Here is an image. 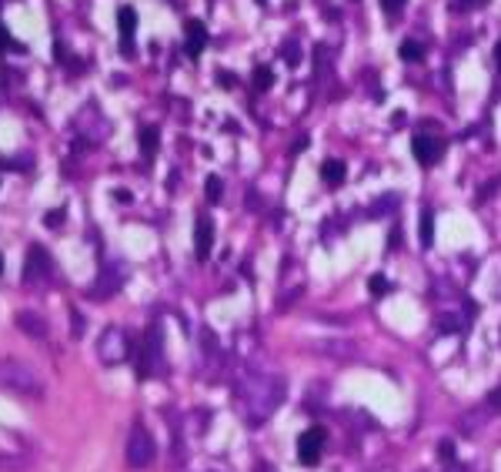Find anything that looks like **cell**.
<instances>
[{"label": "cell", "instance_id": "4dcf8cb0", "mask_svg": "<svg viewBox=\"0 0 501 472\" xmlns=\"http://www.w3.org/2000/svg\"><path fill=\"white\" fill-rule=\"evenodd\" d=\"M254 472H275V469H271L268 462H257V469H254Z\"/></svg>", "mask_w": 501, "mask_h": 472}, {"label": "cell", "instance_id": "603a6c76", "mask_svg": "<svg viewBox=\"0 0 501 472\" xmlns=\"http://www.w3.org/2000/svg\"><path fill=\"white\" fill-rule=\"evenodd\" d=\"M71 322H74V325H71L74 339H80V335H84V325H87V322H84V315L77 312V308H71Z\"/></svg>", "mask_w": 501, "mask_h": 472}, {"label": "cell", "instance_id": "52a82bcc", "mask_svg": "<svg viewBox=\"0 0 501 472\" xmlns=\"http://www.w3.org/2000/svg\"><path fill=\"white\" fill-rule=\"evenodd\" d=\"M325 429H304L298 436V462L301 466H307V469H314L318 462H321V452H325Z\"/></svg>", "mask_w": 501, "mask_h": 472}, {"label": "cell", "instance_id": "5b68a950", "mask_svg": "<svg viewBox=\"0 0 501 472\" xmlns=\"http://www.w3.org/2000/svg\"><path fill=\"white\" fill-rule=\"evenodd\" d=\"M97 355L104 366H121L127 355H130V341H127V332L117 328V325H107L97 339Z\"/></svg>", "mask_w": 501, "mask_h": 472}, {"label": "cell", "instance_id": "d4e9b609", "mask_svg": "<svg viewBox=\"0 0 501 472\" xmlns=\"http://www.w3.org/2000/svg\"><path fill=\"white\" fill-rule=\"evenodd\" d=\"M7 47H21V44H14V37H10V30L0 24V51H7Z\"/></svg>", "mask_w": 501, "mask_h": 472}, {"label": "cell", "instance_id": "5bb4252c", "mask_svg": "<svg viewBox=\"0 0 501 472\" xmlns=\"http://www.w3.org/2000/svg\"><path fill=\"white\" fill-rule=\"evenodd\" d=\"M348 178V168H345V161L341 157H327L325 164H321V181L327 188H338V184H345Z\"/></svg>", "mask_w": 501, "mask_h": 472}, {"label": "cell", "instance_id": "1f68e13d", "mask_svg": "<svg viewBox=\"0 0 501 472\" xmlns=\"http://www.w3.org/2000/svg\"><path fill=\"white\" fill-rule=\"evenodd\" d=\"M495 57H498V67H501V41H498V47H495Z\"/></svg>", "mask_w": 501, "mask_h": 472}, {"label": "cell", "instance_id": "83f0119b", "mask_svg": "<svg viewBox=\"0 0 501 472\" xmlns=\"http://www.w3.org/2000/svg\"><path fill=\"white\" fill-rule=\"evenodd\" d=\"M481 3H485V0H458V10H475Z\"/></svg>", "mask_w": 501, "mask_h": 472}, {"label": "cell", "instance_id": "3957f363", "mask_svg": "<svg viewBox=\"0 0 501 472\" xmlns=\"http://www.w3.org/2000/svg\"><path fill=\"white\" fill-rule=\"evenodd\" d=\"M137 379H157L161 372H164V339H161V328L157 325H150L144 341H141V348H137Z\"/></svg>", "mask_w": 501, "mask_h": 472}, {"label": "cell", "instance_id": "9a60e30c", "mask_svg": "<svg viewBox=\"0 0 501 472\" xmlns=\"http://www.w3.org/2000/svg\"><path fill=\"white\" fill-rule=\"evenodd\" d=\"M434 245V214L431 208L421 211V248H431Z\"/></svg>", "mask_w": 501, "mask_h": 472}, {"label": "cell", "instance_id": "9c48e42d", "mask_svg": "<svg viewBox=\"0 0 501 472\" xmlns=\"http://www.w3.org/2000/svg\"><path fill=\"white\" fill-rule=\"evenodd\" d=\"M121 282H124V268L121 265H104L97 282L91 285V298H110V295H117Z\"/></svg>", "mask_w": 501, "mask_h": 472}, {"label": "cell", "instance_id": "2e32d148", "mask_svg": "<svg viewBox=\"0 0 501 472\" xmlns=\"http://www.w3.org/2000/svg\"><path fill=\"white\" fill-rule=\"evenodd\" d=\"M398 54H401V60H404V64H418V60L425 57V54H421V44H418V41H401Z\"/></svg>", "mask_w": 501, "mask_h": 472}, {"label": "cell", "instance_id": "7c38bea8", "mask_svg": "<svg viewBox=\"0 0 501 472\" xmlns=\"http://www.w3.org/2000/svg\"><path fill=\"white\" fill-rule=\"evenodd\" d=\"M117 27H121V41H124V57H134V47H130V37L137 30V10L134 7H121L117 10Z\"/></svg>", "mask_w": 501, "mask_h": 472}, {"label": "cell", "instance_id": "4316f807", "mask_svg": "<svg viewBox=\"0 0 501 472\" xmlns=\"http://www.w3.org/2000/svg\"><path fill=\"white\" fill-rule=\"evenodd\" d=\"M438 449H441V459H445V462H451V459H454V446H451L448 439H445V442H441Z\"/></svg>", "mask_w": 501, "mask_h": 472}, {"label": "cell", "instance_id": "44dd1931", "mask_svg": "<svg viewBox=\"0 0 501 472\" xmlns=\"http://www.w3.org/2000/svg\"><path fill=\"white\" fill-rule=\"evenodd\" d=\"M0 168H3V171H27L30 161H27V157H0Z\"/></svg>", "mask_w": 501, "mask_h": 472}, {"label": "cell", "instance_id": "f546056e", "mask_svg": "<svg viewBox=\"0 0 501 472\" xmlns=\"http://www.w3.org/2000/svg\"><path fill=\"white\" fill-rule=\"evenodd\" d=\"M441 472H468V469H465L461 462H454V459H451V462H448V466H445V469H441Z\"/></svg>", "mask_w": 501, "mask_h": 472}, {"label": "cell", "instance_id": "7402d4cb", "mask_svg": "<svg viewBox=\"0 0 501 472\" xmlns=\"http://www.w3.org/2000/svg\"><path fill=\"white\" fill-rule=\"evenodd\" d=\"M381 10H384L388 17H398L401 10H404V0H381Z\"/></svg>", "mask_w": 501, "mask_h": 472}, {"label": "cell", "instance_id": "277c9868", "mask_svg": "<svg viewBox=\"0 0 501 472\" xmlns=\"http://www.w3.org/2000/svg\"><path fill=\"white\" fill-rule=\"evenodd\" d=\"M54 278H57V268H54V258L47 255V248L30 245V251L24 258V285L27 289H47Z\"/></svg>", "mask_w": 501, "mask_h": 472}, {"label": "cell", "instance_id": "30bf717a", "mask_svg": "<svg viewBox=\"0 0 501 472\" xmlns=\"http://www.w3.org/2000/svg\"><path fill=\"white\" fill-rule=\"evenodd\" d=\"M211 248H214V221L207 214H198V221H194V255L200 262H207Z\"/></svg>", "mask_w": 501, "mask_h": 472}, {"label": "cell", "instance_id": "8fae6325", "mask_svg": "<svg viewBox=\"0 0 501 472\" xmlns=\"http://www.w3.org/2000/svg\"><path fill=\"white\" fill-rule=\"evenodd\" d=\"M204 47H207V27H204V21L191 17V21L184 24V51L191 54V57H200Z\"/></svg>", "mask_w": 501, "mask_h": 472}, {"label": "cell", "instance_id": "f1b7e54d", "mask_svg": "<svg viewBox=\"0 0 501 472\" xmlns=\"http://www.w3.org/2000/svg\"><path fill=\"white\" fill-rule=\"evenodd\" d=\"M218 84H221V87H234V74L221 71V74H218Z\"/></svg>", "mask_w": 501, "mask_h": 472}, {"label": "cell", "instance_id": "7a4b0ae2", "mask_svg": "<svg viewBox=\"0 0 501 472\" xmlns=\"http://www.w3.org/2000/svg\"><path fill=\"white\" fill-rule=\"evenodd\" d=\"M0 389L14 395H24V398H40L44 385L37 379V372L17 359H0Z\"/></svg>", "mask_w": 501, "mask_h": 472}, {"label": "cell", "instance_id": "ac0fdd59", "mask_svg": "<svg viewBox=\"0 0 501 472\" xmlns=\"http://www.w3.org/2000/svg\"><path fill=\"white\" fill-rule=\"evenodd\" d=\"M141 151H144V157L157 155V128H144L141 131Z\"/></svg>", "mask_w": 501, "mask_h": 472}, {"label": "cell", "instance_id": "484cf974", "mask_svg": "<svg viewBox=\"0 0 501 472\" xmlns=\"http://www.w3.org/2000/svg\"><path fill=\"white\" fill-rule=\"evenodd\" d=\"M284 60H288L291 67H294V64L301 60V57H298V47H294V44H288V47H284Z\"/></svg>", "mask_w": 501, "mask_h": 472}, {"label": "cell", "instance_id": "d6986e66", "mask_svg": "<svg viewBox=\"0 0 501 472\" xmlns=\"http://www.w3.org/2000/svg\"><path fill=\"white\" fill-rule=\"evenodd\" d=\"M271 80H275V71H271V67H264V64H261V67L254 71V87H257V91H268V87H271Z\"/></svg>", "mask_w": 501, "mask_h": 472}, {"label": "cell", "instance_id": "8992f818", "mask_svg": "<svg viewBox=\"0 0 501 472\" xmlns=\"http://www.w3.org/2000/svg\"><path fill=\"white\" fill-rule=\"evenodd\" d=\"M157 456V442L144 425H134L130 429V439H127V466L130 469H148Z\"/></svg>", "mask_w": 501, "mask_h": 472}, {"label": "cell", "instance_id": "cb8c5ba5", "mask_svg": "<svg viewBox=\"0 0 501 472\" xmlns=\"http://www.w3.org/2000/svg\"><path fill=\"white\" fill-rule=\"evenodd\" d=\"M44 225H47V228H60V225H64V208H54V211H47V218H44Z\"/></svg>", "mask_w": 501, "mask_h": 472}, {"label": "cell", "instance_id": "e0dca14e", "mask_svg": "<svg viewBox=\"0 0 501 472\" xmlns=\"http://www.w3.org/2000/svg\"><path fill=\"white\" fill-rule=\"evenodd\" d=\"M207 201H211V205H221V201H224V181H221V178H218V175H207Z\"/></svg>", "mask_w": 501, "mask_h": 472}, {"label": "cell", "instance_id": "4fadbf2b", "mask_svg": "<svg viewBox=\"0 0 501 472\" xmlns=\"http://www.w3.org/2000/svg\"><path fill=\"white\" fill-rule=\"evenodd\" d=\"M17 328H21L24 335H30V339H44V335H47V322H44L37 312H21L17 315Z\"/></svg>", "mask_w": 501, "mask_h": 472}, {"label": "cell", "instance_id": "6da1fadb", "mask_svg": "<svg viewBox=\"0 0 501 472\" xmlns=\"http://www.w3.org/2000/svg\"><path fill=\"white\" fill-rule=\"evenodd\" d=\"M237 395H241L244 422H248L250 429H257V425H264V422L271 419V412L281 405V398H284V379H277V375H254Z\"/></svg>", "mask_w": 501, "mask_h": 472}, {"label": "cell", "instance_id": "836d02e7", "mask_svg": "<svg viewBox=\"0 0 501 472\" xmlns=\"http://www.w3.org/2000/svg\"><path fill=\"white\" fill-rule=\"evenodd\" d=\"M495 402H498V405H501V395H495Z\"/></svg>", "mask_w": 501, "mask_h": 472}, {"label": "cell", "instance_id": "ba28073f", "mask_svg": "<svg viewBox=\"0 0 501 472\" xmlns=\"http://www.w3.org/2000/svg\"><path fill=\"white\" fill-rule=\"evenodd\" d=\"M411 151H415L421 168H431L438 157L445 155V141L441 137H431V134H415L411 137Z\"/></svg>", "mask_w": 501, "mask_h": 472}, {"label": "cell", "instance_id": "ffe728a7", "mask_svg": "<svg viewBox=\"0 0 501 472\" xmlns=\"http://www.w3.org/2000/svg\"><path fill=\"white\" fill-rule=\"evenodd\" d=\"M368 289H371V295H375V298H384V295L391 291V282H388L384 275H371V282H368Z\"/></svg>", "mask_w": 501, "mask_h": 472}, {"label": "cell", "instance_id": "d6a6232c", "mask_svg": "<svg viewBox=\"0 0 501 472\" xmlns=\"http://www.w3.org/2000/svg\"><path fill=\"white\" fill-rule=\"evenodd\" d=\"M0 278H3V255H0Z\"/></svg>", "mask_w": 501, "mask_h": 472}]
</instances>
